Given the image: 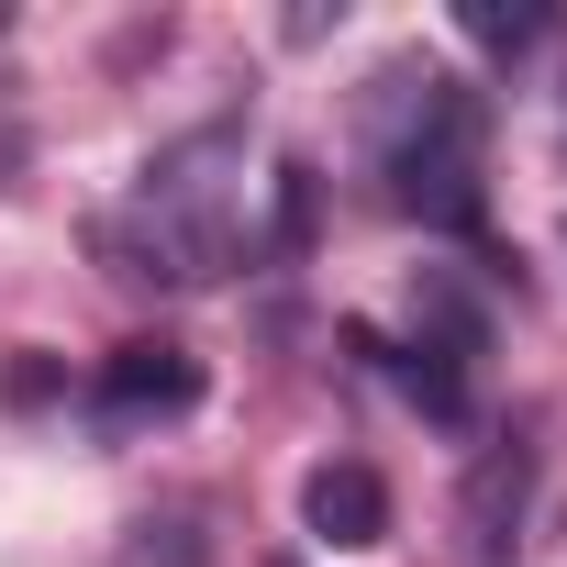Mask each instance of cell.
Here are the masks:
<instances>
[{
    "label": "cell",
    "mask_w": 567,
    "mask_h": 567,
    "mask_svg": "<svg viewBox=\"0 0 567 567\" xmlns=\"http://www.w3.org/2000/svg\"><path fill=\"white\" fill-rule=\"evenodd\" d=\"M478 145H489L478 90H456V79L423 68V56H401V68L379 79V178H390V200H401L423 234H478V223H489Z\"/></svg>",
    "instance_id": "obj_1"
},
{
    "label": "cell",
    "mask_w": 567,
    "mask_h": 567,
    "mask_svg": "<svg viewBox=\"0 0 567 567\" xmlns=\"http://www.w3.org/2000/svg\"><path fill=\"white\" fill-rule=\"evenodd\" d=\"M90 412H101L112 434L178 423V412H200V357H189V346H167V334H134V346H112V357H101Z\"/></svg>",
    "instance_id": "obj_2"
},
{
    "label": "cell",
    "mask_w": 567,
    "mask_h": 567,
    "mask_svg": "<svg viewBox=\"0 0 567 567\" xmlns=\"http://www.w3.org/2000/svg\"><path fill=\"white\" fill-rule=\"evenodd\" d=\"M523 501H534V445L501 434V445L467 467V567H512V545H523Z\"/></svg>",
    "instance_id": "obj_3"
},
{
    "label": "cell",
    "mask_w": 567,
    "mask_h": 567,
    "mask_svg": "<svg viewBox=\"0 0 567 567\" xmlns=\"http://www.w3.org/2000/svg\"><path fill=\"white\" fill-rule=\"evenodd\" d=\"M301 523H312L323 545H379V534H390V478H379L368 456H323V467L301 478Z\"/></svg>",
    "instance_id": "obj_4"
},
{
    "label": "cell",
    "mask_w": 567,
    "mask_h": 567,
    "mask_svg": "<svg viewBox=\"0 0 567 567\" xmlns=\"http://www.w3.org/2000/svg\"><path fill=\"white\" fill-rule=\"evenodd\" d=\"M357 357H379V368H390V379H401V390H412L434 423H467V368H445L434 346H390V334H357Z\"/></svg>",
    "instance_id": "obj_5"
},
{
    "label": "cell",
    "mask_w": 567,
    "mask_h": 567,
    "mask_svg": "<svg viewBox=\"0 0 567 567\" xmlns=\"http://www.w3.org/2000/svg\"><path fill=\"white\" fill-rule=\"evenodd\" d=\"M112 567H212V534H200V512H145V523H123Z\"/></svg>",
    "instance_id": "obj_6"
},
{
    "label": "cell",
    "mask_w": 567,
    "mask_h": 567,
    "mask_svg": "<svg viewBox=\"0 0 567 567\" xmlns=\"http://www.w3.org/2000/svg\"><path fill=\"white\" fill-rule=\"evenodd\" d=\"M467 45H489V56H523V45H545L556 34V12H501V0H467Z\"/></svg>",
    "instance_id": "obj_7"
},
{
    "label": "cell",
    "mask_w": 567,
    "mask_h": 567,
    "mask_svg": "<svg viewBox=\"0 0 567 567\" xmlns=\"http://www.w3.org/2000/svg\"><path fill=\"white\" fill-rule=\"evenodd\" d=\"M23 156H34V123H23V79H0V200L23 189Z\"/></svg>",
    "instance_id": "obj_8"
},
{
    "label": "cell",
    "mask_w": 567,
    "mask_h": 567,
    "mask_svg": "<svg viewBox=\"0 0 567 567\" xmlns=\"http://www.w3.org/2000/svg\"><path fill=\"white\" fill-rule=\"evenodd\" d=\"M312 245V167H278V256Z\"/></svg>",
    "instance_id": "obj_9"
},
{
    "label": "cell",
    "mask_w": 567,
    "mask_h": 567,
    "mask_svg": "<svg viewBox=\"0 0 567 567\" xmlns=\"http://www.w3.org/2000/svg\"><path fill=\"white\" fill-rule=\"evenodd\" d=\"M267 567H301V556H267Z\"/></svg>",
    "instance_id": "obj_10"
}]
</instances>
